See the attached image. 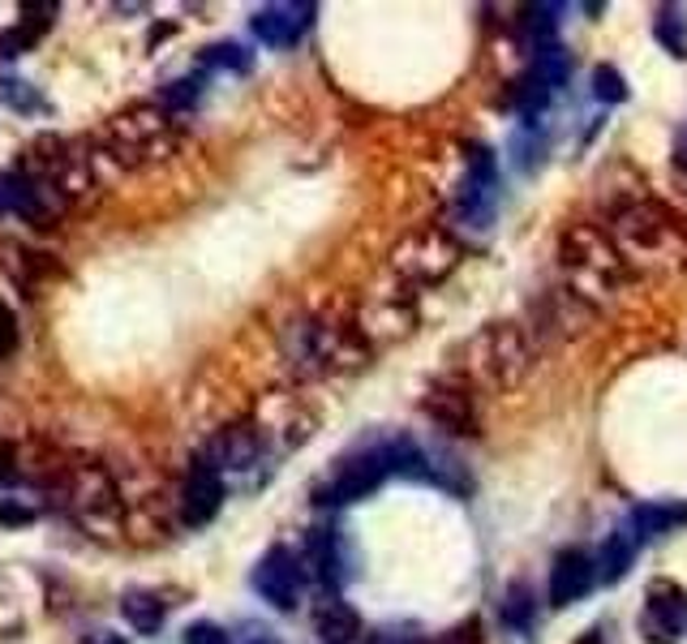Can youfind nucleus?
I'll return each mask as SVG.
<instances>
[{"mask_svg":"<svg viewBox=\"0 0 687 644\" xmlns=\"http://www.w3.org/2000/svg\"><path fill=\"white\" fill-rule=\"evenodd\" d=\"M314 623H318V636H323L327 644H348L361 636V619H357V610L344 606L340 597L323 602L318 615H314Z\"/></svg>","mask_w":687,"mask_h":644,"instance_id":"dca6fc26","label":"nucleus"},{"mask_svg":"<svg viewBox=\"0 0 687 644\" xmlns=\"http://www.w3.org/2000/svg\"><path fill=\"white\" fill-rule=\"evenodd\" d=\"M653 35H658V43L671 52V56H687V17L684 9H658V22H653Z\"/></svg>","mask_w":687,"mask_h":644,"instance_id":"4be33fe9","label":"nucleus"},{"mask_svg":"<svg viewBox=\"0 0 687 644\" xmlns=\"http://www.w3.org/2000/svg\"><path fill=\"white\" fill-rule=\"evenodd\" d=\"M258 644H266V641H258Z\"/></svg>","mask_w":687,"mask_h":644,"instance_id":"72a5a7b5","label":"nucleus"},{"mask_svg":"<svg viewBox=\"0 0 687 644\" xmlns=\"http://www.w3.org/2000/svg\"><path fill=\"white\" fill-rule=\"evenodd\" d=\"M563 263L576 272V276H594L601 283H619L623 276V254L619 245L594 228V224H576L567 237H563Z\"/></svg>","mask_w":687,"mask_h":644,"instance_id":"39448f33","label":"nucleus"},{"mask_svg":"<svg viewBox=\"0 0 687 644\" xmlns=\"http://www.w3.org/2000/svg\"><path fill=\"white\" fill-rule=\"evenodd\" d=\"M636 538L627 533V529H614L605 542H601V554H598V580L601 584H619L627 571H632V563H636Z\"/></svg>","mask_w":687,"mask_h":644,"instance_id":"2eb2a0df","label":"nucleus"},{"mask_svg":"<svg viewBox=\"0 0 687 644\" xmlns=\"http://www.w3.org/2000/svg\"><path fill=\"white\" fill-rule=\"evenodd\" d=\"M202 65H224V70L246 74L254 61H250V52H246V48H237V43H215V48H207V52H202Z\"/></svg>","mask_w":687,"mask_h":644,"instance_id":"393cba45","label":"nucleus"},{"mask_svg":"<svg viewBox=\"0 0 687 644\" xmlns=\"http://www.w3.org/2000/svg\"><path fill=\"white\" fill-rule=\"evenodd\" d=\"M580 644H601V632H585V636H580Z\"/></svg>","mask_w":687,"mask_h":644,"instance_id":"473e14b6","label":"nucleus"},{"mask_svg":"<svg viewBox=\"0 0 687 644\" xmlns=\"http://www.w3.org/2000/svg\"><path fill=\"white\" fill-rule=\"evenodd\" d=\"M533 74H537V78H541L550 91H559V87L572 78V52H567L563 43H546V48H537Z\"/></svg>","mask_w":687,"mask_h":644,"instance_id":"aec40b11","label":"nucleus"},{"mask_svg":"<svg viewBox=\"0 0 687 644\" xmlns=\"http://www.w3.org/2000/svg\"><path fill=\"white\" fill-rule=\"evenodd\" d=\"M30 520H35L30 507H22V503H13V498H9V503L0 498V525H4V529H22V525H30Z\"/></svg>","mask_w":687,"mask_h":644,"instance_id":"cd10ccee","label":"nucleus"},{"mask_svg":"<svg viewBox=\"0 0 687 644\" xmlns=\"http://www.w3.org/2000/svg\"><path fill=\"white\" fill-rule=\"evenodd\" d=\"M594 94H598L601 103H623V99H627L623 74H619L614 65H598V70H594Z\"/></svg>","mask_w":687,"mask_h":644,"instance_id":"b1692460","label":"nucleus"},{"mask_svg":"<svg viewBox=\"0 0 687 644\" xmlns=\"http://www.w3.org/2000/svg\"><path fill=\"white\" fill-rule=\"evenodd\" d=\"M464 250L455 237H447L442 228H422V232H409L396 250H391V267L396 276H404L409 283H442L460 267Z\"/></svg>","mask_w":687,"mask_h":644,"instance_id":"f03ea898","label":"nucleus"},{"mask_svg":"<svg viewBox=\"0 0 687 644\" xmlns=\"http://www.w3.org/2000/svg\"><path fill=\"white\" fill-rule=\"evenodd\" d=\"M687 632V593L675 580H653L640 610V636L649 644H679Z\"/></svg>","mask_w":687,"mask_h":644,"instance_id":"423d86ee","label":"nucleus"},{"mask_svg":"<svg viewBox=\"0 0 687 644\" xmlns=\"http://www.w3.org/2000/svg\"><path fill=\"white\" fill-rule=\"evenodd\" d=\"M559 13H563V4H528V9H524L520 30H524V39L533 43V52H537V48H546V43H554Z\"/></svg>","mask_w":687,"mask_h":644,"instance_id":"6ab92c4d","label":"nucleus"},{"mask_svg":"<svg viewBox=\"0 0 687 644\" xmlns=\"http://www.w3.org/2000/svg\"><path fill=\"white\" fill-rule=\"evenodd\" d=\"M121 615H125L129 628L142 632V636H151V632L164 628V602H160L155 593H147V589H129V593L121 597Z\"/></svg>","mask_w":687,"mask_h":644,"instance_id":"f3484780","label":"nucleus"},{"mask_svg":"<svg viewBox=\"0 0 687 644\" xmlns=\"http://www.w3.org/2000/svg\"><path fill=\"white\" fill-rule=\"evenodd\" d=\"M314 13L318 4L310 0H288V4H266L254 13V35L266 43V48H292L310 26H314Z\"/></svg>","mask_w":687,"mask_h":644,"instance_id":"6e6552de","label":"nucleus"},{"mask_svg":"<svg viewBox=\"0 0 687 644\" xmlns=\"http://www.w3.org/2000/svg\"><path fill=\"white\" fill-rule=\"evenodd\" d=\"M0 94H4V103H13L17 112H39V108H43V99L30 91V83H4Z\"/></svg>","mask_w":687,"mask_h":644,"instance_id":"bb28decb","label":"nucleus"},{"mask_svg":"<svg viewBox=\"0 0 687 644\" xmlns=\"http://www.w3.org/2000/svg\"><path fill=\"white\" fill-rule=\"evenodd\" d=\"M391 472V456L387 447H365L357 456L336 464V472L314 490L318 503H352V498H365L370 490H378Z\"/></svg>","mask_w":687,"mask_h":644,"instance_id":"20e7f679","label":"nucleus"},{"mask_svg":"<svg viewBox=\"0 0 687 644\" xmlns=\"http://www.w3.org/2000/svg\"><path fill=\"white\" fill-rule=\"evenodd\" d=\"M684 520H687L684 503H640V507H632V516H627V533H632L636 542H649V538L671 533V529L684 525Z\"/></svg>","mask_w":687,"mask_h":644,"instance_id":"4468645a","label":"nucleus"},{"mask_svg":"<svg viewBox=\"0 0 687 644\" xmlns=\"http://www.w3.org/2000/svg\"><path fill=\"white\" fill-rule=\"evenodd\" d=\"M198 99V78H185V83H172L168 91H164V103H193Z\"/></svg>","mask_w":687,"mask_h":644,"instance_id":"c756f323","label":"nucleus"},{"mask_svg":"<svg viewBox=\"0 0 687 644\" xmlns=\"http://www.w3.org/2000/svg\"><path fill=\"white\" fill-rule=\"evenodd\" d=\"M422 408L447 434H477V408H473L469 382H434L426 400H422Z\"/></svg>","mask_w":687,"mask_h":644,"instance_id":"1a4fd4ad","label":"nucleus"},{"mask_svg":"<svg viewBox=\"0 0 687 644\" xmlns=\"http://www.w3.org/2000/svg\"><path fill=\"white\" fill-rule=\"evenodd\" d=\"M533 362V340L520 323H490L469 340V374L490 391H515Z\"/></svg>","mask_w":687,"mask_h":644,"instance_id":"f257e3e1","label":"nucleus"},{"mask_svg":"<svg viewBox=\"0 0 687 644\" xmlns=\"http://www.w3.org/2000/svg\"><path fill=\"white\" fill-rule=\"evenodd\" d=\"M512 160H515V168H520V173H533V168H541V160H546V134L537 129V121L515 129Z\"/></svg>","mask_w":687,"mask_h":644,"instance_id":"412c9836","label":"nucleus"},{"mask_svg":"<svg viewBox=\"0 0 687 644\" xmlns=\"http://www.w3.org/2000/svg\"><path fill=\"white\" fill-rule=\"evenodd\" d=\"M598 584V567L585 551H563L550 567V606H572L580 597H589V589Z\"/></svg>","mask_w":687,"mask_h":644,"instance_id":"9b49d317","label":"nucleus"},{"mask_svg":"<svg viewBox=\"0 0 687 644\" xmlns=\"http://www.w3.org/2000/svg\"><path fill=\"white\" fill-rule=\"evenodd\" d=\"M258 452H262V430L250 426V421H241V426H228L215 439L211 460H215V468H250L258 460Z\"/></svg>","mask_w":687,"mask_h":644,"instance_id":"ddd939ff","label":"nucleus"},{"mask_svg":"<svg viewBox=\"0 0 687 644\" xmlns=\"http://www.w3.org/2000/svg\"><path fill=\"white\" fill-rule=\"evenodd\" d=\"M13 344H17V318H13V310L0 301V357H9Z\"/></svg>","mask_w":687,"mask_h":644,"instance_id":"c85d7f7f","label":"nucleus"},{"mask_svg":"<svg viewBox=\"0 0 687 644\" xmlns=\"http://www.w3.org/2000/svg\"><path fill=\"white\" fill-rule=\"evenodd\" d=\"M180 644H228V632L220 623H211V619H198V623L185 628Z\"/></svg>","mask_w":687,"mask_h":644,"instance_id":"a878e982","label":"nucleus"},{"mask_svg":"<svg viewBox=\"0 0 687 644\" xmlns=\"http://www.w3.org/2000/svg\"><path fill=\"white\" fill-rule=\"evenodd\" d=\"M469 173L455 193V215L469 219L473 228H490L495 211H499V164L486 147H469Z\"/></svg>","mask_w":687,"mask_h":644,"instance_id":"7ed1b4c3","label":"nucleus"},{"mask_svg":"<svg viewBox=\"0 0 687 644\" xmlns=\"http://www.w3.org/2000/svg\"><path fill=\"white\" fill-rule=\"evenodd\" d=\"M310 558H314V571H318V580L323 584H340L344 571H340V551H336V538L327 533V529H318L314 538H310Z\"/></svg>","mask_w":687,"mask_h":644,"instance_id":"5701e85b","label":"nucleus"},{"mask_svg":"<svg viewBox=\"0 0 687 644\" xmlns=\"http://www.w3.org/2000/svg\"><path fill=\"white\" fill-rule=\"evenodd\" d=\"M13 477H17V468H13V447L0 443V481H13Z\"/></svg>","mask_w":687,"mask_h":644,"instance_id":"7c9ffc66","label":"nucleus"},{"mask_svg":"<svg viewBox=\"0 0 687 644\" xmlns=\"http://www.w3.org/2000/svg\"><path fill=\"white\" fill-rule=\"evenodd\" d=\"M413 323H417V314H413V301H400V296H383V301H374L370 310H361V340L370 336V340H400V336H409L413 331Z\"/></svg>","mask_w":687,"mask_h":644,"instance_id":"f8f14e48","label":"nucleus"},{"mask_svg":"<svg viewBox=\"0 0 687 644\" xmlns=\"http://www.w3.org/2000/svg\"><path fill=\"white\" fill-rule=\"evenodd\" d=\"M254 589L275 606V610H292V606L301 602V589H305V567L297 563V554L292 551L271 546V551L258 558Z\"/></svg>","mask_w":687,"mask_h":644,"instance_id":"0eeeda50","label":"nucleus"},{"mask_svg":"<svg viewBox=\"0 0 687 644\" xmlns=\"http://www.w3.org/2000/svg\"><path fill=\"white\" fill-rule=\"evenodd\" d=\"M533 615H537V602H533V589L524 580H515L512 589H503V602H499V619L515 628V632H528L533 628Z\"/></svg>","mask_w":687,"mask_h":644,"instance_id":"a211bd4d","label":"nucleus"},{"mask_svg":"<svg viewBox=\"0 0 687 644\" xmlns=\"http://www.w3.org/2000/svg\"><path fill=\"white\" fill-rule=\"evenodd\" d=\"M220 503H224V481H220L215 464L198 460L193 468H189V481H185V490H180V520L198 529V525L215 520Z\"/></svg>","mask_w":687,"mask_h":644,"instance_id":"9d476101","label":"nucleus"},{"mask_svg":"<svg viewBox=\"0 0 687 644\" xmlns=\"http://www.w3.org/2000/svg\"><path fill=\"white\" fill-rule=\"evenodd\" d=\"M675 164H679V168L687 173V121L679 125V129H675Z\"/></svg>","mask_w":687,"mask_h":644,"instance_id":"2f4dec72","label":"nucleus"}]
</instances>
